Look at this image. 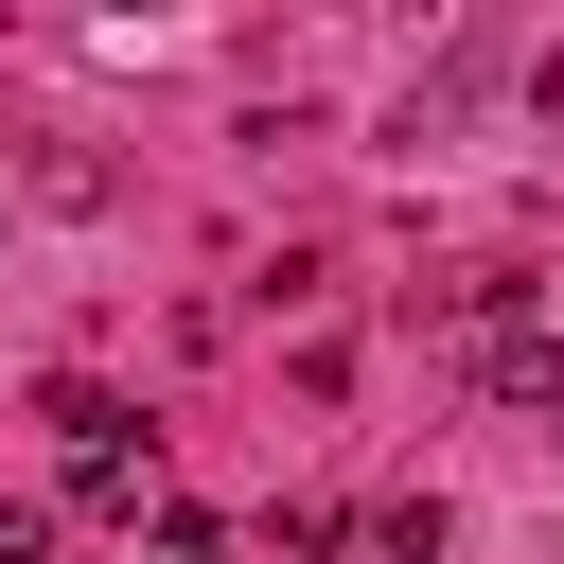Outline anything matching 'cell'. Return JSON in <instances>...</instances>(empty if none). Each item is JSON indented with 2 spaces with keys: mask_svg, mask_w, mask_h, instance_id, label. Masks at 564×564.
Wrapping results in <instances>:
<instances>
[{
  "mask_svg": "<svg viewBox=\"0 0 564 564\" xmlns=\"http://www.w3.org/2000/svg\"><path fill=\"white\" fill-rule=\"evenodd\" d=\"M458 352H476L494 405H564V335L529 317V282H476V300H458Z\"/></svg>",
  "mask_w": 564,
  "mask_h": 564,
  "instance_id": "6da1fadb",
  "label": "cell"
},
{
  "mask_svg": "<svg viewBox=\"0 0 564 564\" xmlns=\"http://www.w3.org/2000/svg\"><path fill=\"white\" fill-rule=\"evenodd\" d=\"M53 423H70V494H88V511H141V494H159V441H141L106 388H70Z\"/></svg>",
  "mask_w": 564,
  "mask_h": 564,
  "instance_id": "7a4b0ae2",
  "label": "cell"
},
{
  "mask_svg": "<svg viewBox=\"0 0 564 564\" xmlns=\"http://www.w3.org/2000/svg\"><path fill=\"white\" fill-rule=\"evenodd\" d=\"M0 564H53V511L35 494H0Z\"/></svg>",
  "mask_w": 564,
  "mask_h": 564,
  "instance_id": "3957f363",
  "label": "cell"
}]
</instances>
